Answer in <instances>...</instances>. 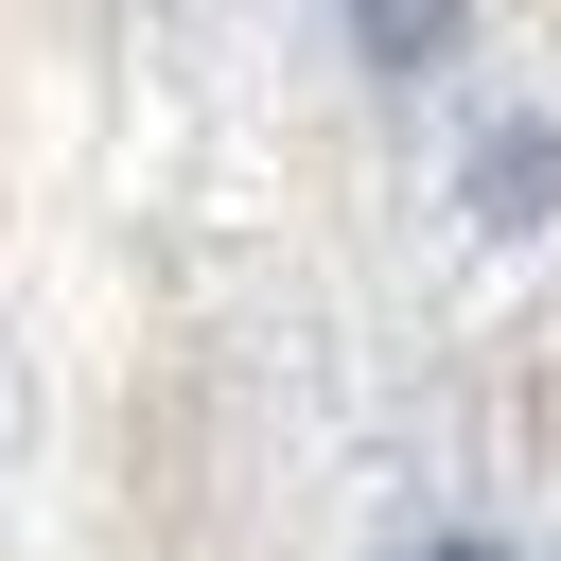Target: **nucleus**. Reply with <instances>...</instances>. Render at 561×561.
<instances>
[{"mask_svg":"<svg viewBox=\"0 0 561 561\" xmlns=\"http://www.w3.org/2000/svg\"><path fill=\"white\" fill-rule=\"evenodd\" d=\"M543 193H561V140H491V210H508V228H526V210H543Z\"/></svg>","mask_w":561,"mask_h":561,"instance_id":"2","label":"nucleus"},{"mask_svg":"<svg viewBox=\"0 0 561 561\" xmlns=\"http://www.w3.org/2000/svg\"><path fill=\"white\" fill-rule=\"evenodd\" d=\"M351 18H368V53H386V70H421V53L456 35V0H351Z\"/></svg>","mask_w":561,"mask_h":561,"instance_id":"1","label":"nucleus"},{"mask_svg":"<svg viewBox=\"0 0 561 561\" xmlns=\"http://www.w3.org/2000/svg\"><path fill=\"white\" fill-rule=\"evenodd\" d=\"M438 561H508V543H438Z\"/></svg>","mask_w":561,"mask_h":561,"instance_id":"3","label":"nucleus"}]
</instances>
